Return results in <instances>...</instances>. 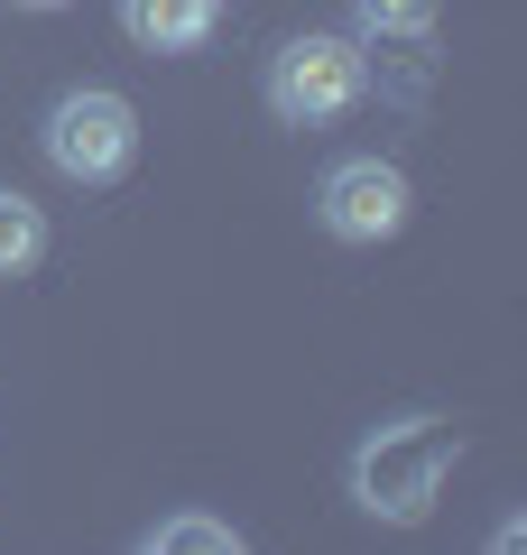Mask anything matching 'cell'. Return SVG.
<instances>
[{"instance_id": "cell-7", "label": "cell", "mask_w": 527, "mask_h": 555, "mask_svg": "<svg viewBox=\"0 0 527 555\" xmlns=\"http://www.w3.org/2000/svg\"><path fill=\"white\" fill-rule=\"evenodd\" d=\"M38 250H47V214H38L28 195H10V185H0V278L38 269Z\"/></svg>"}, {"instance_id": "cell-1", "label": "cell", "mask_w": 527, "mask_h": 555, "mask_svg": "<svg viewBox=\"0 0 527 555\" xmlns=\"http://www.w3.org/2000/svg\"><path fill=\"white\" fill-rule=\"evenodd\" d=\"M445 473H453V426L445 416H389L351 454V500L371 518H389V528H416V518H435Z\"/></svg>"}, {"instance_id": "cell-3", "label": "cell", "mask_w": 527, "mask_h": 555, "mask_svg": "<svg viewBox=\"0 0 527 555\" xmlns=\"http://www.w3.org/2000/svg\"><path fill=\"white\" fill-rule=\"evenodd\" d=\"M361 93H371V56L351 38H333V28H306V38H287L269 56V112L287 120V130H324V120H343Z\"/></svg>"}, {"instance_id": "cell-6", "label": "cell", "mask_w": 527, "mask_h": 555, "mask_svg": "<svg viewBox=\"0 0 527 555\" xmlns=\"http://www.w3.org/2000/svg\"><path fill=\"white\" fill-rule=\"evenodd\" d=\"M222 28V0H120V38L149 56H185Z\"/></svg>"}, {"instance_id": "cell-8", "label": "cell", "mask_w": 527, "mask_h": 555, "mask_svg": "<svg viewBox=\"0 0 527 555\" xmlns=\"http://www.w3.org/2000/svg\"><path fill=\"white\" fill-rule=\"evenodd\" d=\"M149 546H157V555H232L241 537L222 528V518H157V528H149Z\"/></svg>"}, {"instance_id": "cell-9", "label": "cell", "mask_w": 527, "mask_h": 555, "mask_svg": "<svg viewBox=\"0 0 527 555\" xmlns=\"http://www.w3.org/2000/svg\"><path fill=\"white\" fill-rule=\"evenodd\" d=\"M20 10H65V0H20Z\"/></svg>"}, {"instance_id": "cell-2", "label": "cell", "mask_w": 527, "mask_h": 555, "mask_svg": "<svg viewBox=\"0 0 527 555\" xmlns=\"http://www.w3.org/2000/svg\"><path fill=\"white\" fill-rule=\"evenodd\" d=\"M47 167H56L65 185H112L120 167L139 158V112L130 93H112V83H75V93L47 102Z\"/></svg>"}, {"instance_id": "cell-4", "label": "cell", "mask_w": 527, "mask_h": 555, "mask_svg": "<svg viewBox=\"0 0 527 555\" xmlns=\"http://www.w3.org/2000/svg\"><path fill=\"white\" fill-rule=\"evenodd\" d=\"M408 167L389 158H343L324 167V185H314V214H324L333 241H398L408 232Z\"/></svg>"}, {"instance_id": "cell-5", "label": "cell", "mask_w": 527, "mask_h": 555, "mask_svg": "<svg viewBox=\"0 0 527 555\" xmlns=\"http://www.w3.org/2000/svg\"><path fill=\"white\" fill-rule=\"evenodd\" d=\"M351 28H361L351 47H361L408 102L426 93V75H435V0H351Z\"/></svg>"}]
</instances>
